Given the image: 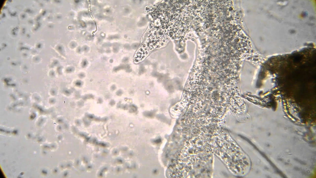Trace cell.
<instances>
[{"label":"cell","mask_w":316,"mask_h":178,"mask_svg":"<svg viewBox=\"0 0 316 178\" xmlns=\"http://www.w3.org/2000/svg\"><path fill=\"white\" fill-rule=\"evenodd\" d=\"M183 167L179 163L173 166L170 169L169 176L171 178H181L183 176Z\"/></svg>","instance_id":"6da1fadb"}]
</instances>
